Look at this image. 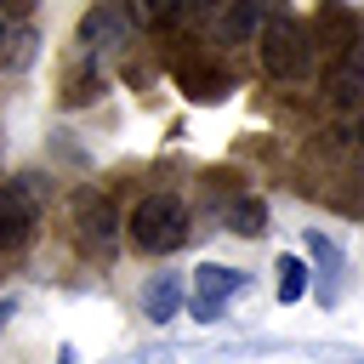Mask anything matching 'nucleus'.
Wrapping results in <instances>:
<instances>
[{"mask_svg":"<svg viewBox=\"0 0 364 364\" xmlns=\"http://www.w3.org/2000/svg\"><path fill=\"white\" fill-rule=\"evenodd\" d=\"M97 91H102V74H97V68H74V74L63 80V102H68V108H80V102H91Z\"/></svg>","mask_w":364,"mask_h":364,"instance_id":"11","label":"nucleus"},{"mask_svg":"<svg viewBox=\"0 0 364 364\" xmlns=\"http://www.w3.org/2000/svg\"><path fill=\"white\" fill-rule=\"evenodd\" d=\"M176 307H182V273H159L142 290V313L148 318H176Z\"/></svg>","mask_w":364,"mask_h":364,"instance_id":"10","label":"nucleus"},{"mask_svg":"<svg viewBox=\"0 0 364 364\" xmlns=\"http://www.w3.org/2000/svg\"><path fill=\"white\" fill-rule=\"evenodd\" d=\"M301 290H307V267L296 256H279V301H301Z\"/></svg>","mask_w":364,"mask_h":364,"instance_id":"12","label":"nucleus"},{"mask_svg":"<svg viewBox=\"0 0 364 364\" xmlns=\"http://www.w3.org/2000/svg\"><path fill=\"white\" fill-rule=\"evenodd\" d=\"M131 34H136V23H131L125 0H97V6L80 17V40H85L91 51H119Z\"/></svg>","mask_w":364,"mask_h":364,"instance_id":"5","label":"nucleus"},{"mask_svg":"<svg viewBox=\"0 0 364 364\" xmlns=\"http://www.w3.org/2000/svg\"><path fill=\"white\" fill-rule=\"evenodd\" d=\"M233 228H239L245 239H256V233L267 228V205H262V199H239V205H233Z\"/></svg>","mask_w":364,"mask_h":364,"instance_id":"13","label":"nucleus"},{"mask_svg":"<svg viewBox=\"0 0 364 364\" xmlns=\"http://www.w3.org/2000/svg\"><path fill=\"white\" fill-rule=\"evenodd\" d=\"M119 222H114V205L102 199V193H80L74 199V239H80V250L85 256H114V233Z\"/></svg>","mask_w":364,"mask_h":364,"instance_id":"4","label":"nucleus"},{"mask_svg":"<svg viewBox=\"0 0 364 364\" xmlns=\"http://www.w3.org/2000/svg\"><path fill=\"white\" fill-rule=\"evenodd\" d=\"M171 68H176V80H182V91H188L193 102H216V97L228 91V74H222V68H205V63H193V57H188V63L176 57Z\"/></svg>","mask_w":364,"mask_h":364,"instance_id":"9","label":"nucleus"},{"mask_svg":"<svg viewBox=\"0 0 364 364\" xmlns=\"http://www.w3.org/2000/svg\"><path fill=\"white\" fill-rule=\"evenodd\" d=\"M256 57H262L267 80H301L313 68V34H307V23L290 17V11H273V23L256 34Z\"/></svg>","mask_w":364,"mask_h":364,"instance_id":"2","label":"nucleus"},{"mask_svg":"<svg viewBox=\"0 0 364 364\" xmlns=\"http://www.w3.org/2000/svg\"><path fill=\"white\" fill-rule=\"evenodd\" d=\"M273 11H279V0H228V11H222V40H228V46L256 40V34L273 23Z\"/></svg>","mask_w":364,"mask_h":364,"instance_id":"8","label":"nucleus"},{"mask_svg":"<svg viewBox=\"0 0 364 364\" xmlns=\"http://www.w3.org/2000/svg\"><path fill=\"white\" fill-rule=\"evenodd\" d=\"M239 290H245V273H239V267H216V262H205V267L193 273V318H216L222 301L239 296Z\"/></svg>","mask_w":364,"mask_h":364,"instance_id":"7","label":"nucleus"},{"mask_svg":"<svg viewBox=\"0 0 364 364\" xmlns=\"http://www.w3.org/2000/svg\"><path fill=\"white\" fill-rule=\"evenodd\" d=\"M125 239H131L136 250H148V256L176 250V245L188 239V205H182L176 193H142V199L131 205V216H125Z\"/></svg>","mask_w":364,"mask_h":364,"instance_id":"1","label":"nucleus"},{"mask_svg":"<svg viewBox=\"0 0 364 364\" xmlns=\"http://www.w3.org/2000/svg\"><path fill=\"white\" fill-rule=\"evenodd\" d=\"M6 318H11V301H0V330H6Z\"/></svg>","mask_w":364,"mask_h":364,"instance_id":"15","label":"nucleus"},{"mask_svg":"<svg viewBox=\"0 0 364 364\" xmlns=\"http://www.w3.org/2000/svg\"><path fill=\"white\" fill-rule=\"evenodd\" d=\"M358 148H364V125H358Z\"/></svg>","mask_w":364,"mask_h":364,"instance_id":"16","label":"nucleus"},{"mask_svg":"<svg viewBox=\"0 0 364 364\" xmlns=\"http://www.w3.org/2000/svg\"><path fill=\"white\" fill-rule=\"evenodd\" d=\"M34 0H0V17H28Z\"/></svg>","mask_w":364,"mask_h":364,"instance_id":"14","label":"nucleus"},{"mask_svg":"<svg viewBox=\"0 0 364 364\" xmlns=\"http://www.w3.org/2000/svg\"><path fill=\"white\" fill-rule=\"evenodd\" d=\"M222 0H125L136 28H176V23H199L205 11H216Z\"/></svg>","mask_w":364,"mask_h":364,"instance_id":"6","label":"nucleus"},{"mask_svg":"<svg viewBox=\"0 0 364 364\" xmlns=\"http://www.w3.org/2000/svg\"><path fill=\"white\" fill-rule=\"evenodd\" d=\"M34 222H40V182L34 176L0 182V256L23 250L34 239Z\"/></svg>","mask_w":364,"mask_h":364,"instance_id":"3","label":"nucleus"}]
</instances>
